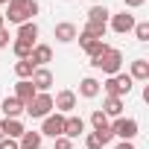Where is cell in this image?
<instances>
[{
	"mask_svg": "<svg viewBox=\"0 0 149 149\" xmlns=\"http://www.w3.org/2000/svg\"><path fill=\"white\" fill-rule=\"evenodd\" d=\"M129 76H132V82H149V61L146 58H134L129 64Z\"/></svg>",
	"mask_w": 149,
	"mask_h": 149,
	"instance_id": "cell-15",
	"label": "cell"
},
{
	"mask_svg": "<svg viewBox=\"0 0 149 149\" xmlns=\"http://www.w3.org/2000/svg\"><path fill=\"white\" fill-rule=\"evenodd\" d=\"M29 61L35 67H47V61H53V47L50 44H35L29 53Z\"/></svg>",
	"mask_w": 149,
	"mask_h": 149,
	"instance_id": "cell-13",
	"label": "cell"
},
{
	"mask_svg": "<svg viewBox=\"0 0 149 149\" xmlns=\"http://www.w3.org/2000/svg\"><path fill=\"white\" fill-rule=\"evenodd\" d=\"M32 73H35V64H32L29 58H18V61H15V76H18V79H29Z\"/></svg>",
	"mask_w": 149,
	"mask_h": 149,
	"instance_id": "cell-23",
	"label": "cell"
},
{
	"mask_svg": "<svg viewBox=\"0 0 149 149\" xmlns=\"http://www.w3.org/2000/svg\"><path fill=\"white\" fill-rule=\"evenodd\" d=\"M91 67H94V70H102L105 76H114V73L123 70V53H120L117 47L105 44V50H102L97 58H91Z\"/></svg>",
	"mask_w": 149,
	"mask_h": 149,
	"instance_id": "cell-2",
	"label": "cell"
},
{
	"mask_svg": "<svg viewBox=\"0 0 149 149\" xmlns=\"http://www.w3.org/2000/svg\"><path fill=\"white\" fill-rule=\"evenodd\" d=\"M41 137H61L64 134V114H58V111H53V114H47L44 120H41V132H38Z\"/></svg>",
	"mask_w": 149,
	"mask_h": 149,
	"instance_id": "cell-6",
	"label": "cell"
},
{
	"mask_svg": "<svg viewBox=\"0 0 149 149\" xmlns=\"http://www.w3.org/2000/svg\"><path fill=\"white\" fill-rule=\"evenodd\" d=\"M53 35H56V41H58V44H70V41H76L79 29H76V24H70V21H61V24H56Z\"/></svg>",
	"mask_w": 149,
	"mask_h": 149,
	"instance_id": "cell-10",
	"label": "cell"
},
{
	"mask_svg": "<svg viewBox=\"0 0 149 149\" xmlns=\"http://www.w3.org/2000/svg\"><path fill=\"white\" fill-rule=\"evenodd\" d=\"M35 15H38V3L35 0H9L6 3V21L9 24H26V21H35Z\"/></svg>",
	"mask_w": 149,
	"mask_h": 149,
	"instance_id": "cell-1",
	"label": "cell"
},
{
	"mask_svg": "<svg viewBox=\"0 0 149 149\" xmlns=\"http://www.w3.org/2000/svg\"><path fill=\"white\" fill-rule=\"evenodd\" d=\"M91 126H94V132H100V129H108L111 123H108V117H105V114H102V111L97 108V111L91 114Z\"/></svg>",
	"mask_w": 149,
	"mask_h": 149,
	"instance_id": "cell-27",
	"label": "cell"
},
{
	"mask_svg": "<svg viewBox=\"0 0 149 149\" xmlns=\"http://www.w3.org/2000/svg\"><path fill=\"white\" fill-rule=\"evenodd\" d=\"M6 3H9V0H0V6H6Z\"/></svg>",
	"mask_w": 149,
	"mask_h": 149,
	"instance_id": "cell-34",
	"label": "cell"
},
{
	"mask_svg": "<svg viewBox=\"0 0 149 149\" xmlns=\"http://www.w3.org/2000/svg\"><path fill=\"white\" fill-rule=\"evenodd\" d=\"M79 134H85V120H82L79 114H67V117H64V137L76 140Z\"/></svg>",
	"mask_w": 149,
	"mask_h": 149,
	"instance_id": "cell-11",
	"label": "cell"
},
{
	"mask_svg": "<svg viewBox=\"0 0 149 149\" xmlns=\"http://www.w3.org/2000/svg\"><path fill=\"white\" fill-rule=\"evenodd\" d=\"M100 79H94V76H85L82 82H79V97H85V100H94V97H100Z\"/></svg>",
	"mask_w": 149,
	"mask_h": 149,
	"instance_id": "cell-16",
	"label": "cell"
},
{
	"mask_svg": "<svg viewBox=\"0 0 149 149\" xmlns=\"http://www.w3.org/2000/svg\"><path fill=\"white\" fill-rule=\"evenodd\" d=\"M100 88L105 91V97H129L132 94V88H134V82H132V76H129V73H114V76H108L105 82H100Z\"/></svg>",
	"mask_w": 149,
	"mask_h": 149,
	"instance_id": "cell-3",
	"label": "cell"
},
{
	"mask_svg": "<svg viewBox=\"0 0 149 149\" xmlns=\"http://www.w3.org/2000/svg\"><path fill=\"white\" fill-rule=\"evenodd\" d=\"M53 149H73V140L61 134V137H56V140H53Z\"/></svg>",
	"mask_w": 149,
	"mask_h": 149,
	"instance_id": "cell-29",
	"label": "cell"
},
{
	"mask_svg": "<svg viewBox=\"0 0 149 149\" xmlns=\"http://www.w3.org/2000/svg\"><path fill=\"white\" fill-rule=\"evenodd\" d=\"M3 132H6V137H12V140H21L24 137V123L21 120H3Z\"/></svg>",
	"mask_w": 149,
	"mask_h": 149,
	"instance_id": "cell-20",
	"label": "cell"
},
{
	"mask_svg": "<svg viewBox=\"0 0 149 149\" xmlns=\"http://www.w3.org/2000/svg\"><path fill=\"white\" fill-rule=\"evenodd\" d=\"M137 120L134 117H114V123H111V134L114 137H120V140H134L137 137Z\"/></svg>",
	"mask_w": 149,
	"mask_h": 149,
	"instance_id": "cell-4",
	"label": "cell"
},
{
	"mask_svg": "<svg viewBox=\"0 0 149 149\" xmlns=\"http://www.w3.org/2000/svg\"><path fill=\"white\" fill-rule=\"evenodd\" d=\"M73 108H76V94H73L70 88H64V91H58L53 97V111L67 117V114H73Z\"/></svg>",
	"mask_w": 149,
	"mask_h": 149,
	"instance_id": "cell-7",
	"label": "cell"
},
{
	"mask_svg": "<svg viewBox=\"0 0 149 149\" xmlns=\"http://www.w3.org/2000/svg\"><path fill=\"white\" fill-rule=\"evenodd\" d=\"M114 149H134V143H132V140H120Z\"/></svg>",
	"mask_w": 149,
	"mask_h": 149,
	"instance_id": "cell-32",
	"label": "cell"
},
{
	"mask_svg": "<svg viewBox=\"0 0 149 149\" xmlns=\"http://www.w3.org/2000/svg\"><path fill=\"white\" fill-rule=\"evenodd\" d=\"M0 108H3L6 120H21V114H24V105H21L15 97H6L3 102H0Z\"/></svg>",
	"mask_w": 149,
	"mask_h": 149,
	"instance_id": "cell-17",
	"label": "cell"
},
{
	"mask_svg": "<svg viewBox=\"0 0 149 149\" xmlns=\"http://www.w3.org/2000/svg\"><path fill=\"white\" fill-rule=\"evenodd\" d=\"M108 21H111V29H114L117 35L132 32V29H134V24H137V21H134V15H129L126 9H123V12H117V15H111Z\"/></svg>",
	"mask_w": 149,
	"mask_h": 149,
	"instance_id": "cell-9",
	"label": "cell"
},
{
	"mask_svg": "<svg viewBox=\"0 0 149 149\" xmlns=\"http://www.w3.org/2000/svg\"><path fill=\"white\" fill-rule=\"evenodd\" d=\"M76 38H79V47L88 53V58H97V56L105 50V41H97V38H91V35H85V32H79Z\"/></svg>",
	"mask_w": 149,
	"mask_h": 149,
	"instance_id": "cell-12",
	"label": "cell"
},
{
	"mask_svg": "<svg viewBox=\"0 0 149 149\" xmlns=\"http://www.w3.org/2000/svg\"><path fill=\"white\" fill-rule=\"evenodd\" d=\"M132 32H134V38H137L140 44H146V41H149V21H137Z\"/></svg>",
	"mask_w": 149,
	"mask_h": 149,
	"instance_id": "cell-26",
	"label": "cell"
},
{
	"mask_svg": "<svg viewBox=\"0 0 149 149\" xmlns=\"http://www.w3.org/2000/svg\"><path fill=\"white\" fill-rule=\"evenodd\" d=\"M18 149H41V134L38 132H24V137L18 140Z\"/></svg>",
	"mask_w": 149,
	"mask_h": 149,
	"instance_id": "cell-22",
	"label": "cell"
},
{
	"mask_svg": "<svg viewBox=\"0 0 149 149\" xmlns=\"http://www.w3.org/2000/svg\"><path fill=\"white\" fill-rule=\"evenodd\" d=\"M108 18H111L108 6H91L88 9V21L91 24H108Z\"/></svg>",
	"mask_w": 149,
	"mask_h": 149,
	"instance_id": "cell-21",
	"label": "cell"
},
{
	"mask_svg": "<svg viewBox=\"0 0 149 149\" xmlns=\"http://www.w3.org/2000/svg\"><path fill=\"white\" fill-rule=\"evenodd\" d=\"M18 38H21V41H29V44H35V38H38V24H35V21H26V24H21V26H18Z\"/></svg>",
	"mask_w": 149,
	"mask_h": 149,
	"instance_id": "cell-19",
	"label": "cell"
},
{
	"mask_svg": "<svg viewBox=\"0 0 149 149\" xmlns=\"http://www.w3.org/2000/svg\"><path fill=\"white\" fill-rule=\"evenodd\" d=\"M24 111L35 120H44L47 114H53V97L50 94H35V100L29 105H24Z\"/></svg>",
	"mask_w": 149,
	"mask_h": 149,
	"instance_id": "cell-5",
	"label": "cell"
},
{
	"mask_svg": "<svg viewBox=\"0 0 149 149\" xmlns=\"http://www.w3.org/2000/svg\"><path fill=\"white\" fill-rule=\"evenodd\" d=\"M143 3H146V0H123L126 9H137V6H143Z\"/></svg>",
	"mask_w": 149,
	"mask_h": 149,
	"instance_id": "cell-31",
	"label": "cell"
},
{
	"mask_svg": "<svg viewBox=\"0 0 149 149\" xmlns=\"http://www.w3.org/2000/svg\"><path fill=\"white\" fill-rule=\"evenodd\" d=\"M100 111H102L105 117H123V100H120V97H105Z\"/></svg>",
	"mask_w": 149,
	"mask_h": 149,
	"instance_id": "cell-18",
	"label": "cell"
},
{
	"mask_svg": "<svg viewBox=\"0 0 149 149\" xmlns=\"http://www.w3.org/2000/svg\"><path fill=\"white\" fill-rule=\"evenodd\" d=\"M32 47H35V44H29V41H21V38H15V41H12V53H15L18 58H29Z\"/></svg>",
	"mask_w": 149,
	"mask_h": 149,
	"instance_id": "cell-25",
	"label": "cell"
},
{
	"mask_svg": "<svg viewBox=\"0 0 149 149\" xmlns=\"http://www.w3.org/2000/svg\"><path fill=\"white\" fill-rule=\"evenodd\" d=\"M85 146H88V149H102V143H100V137H97L94 132L85 134Z\"/></svg>",
	"mask_w": 149,
	"mask_h": 149,
	"instance_id": "cell-28",
	"label": "cell"
},
{
	"mask_svg": "<svg viewBox=\"0 0 149 149\" xmlns=\"http://www.w3.org/2000/svg\"><path fill=\"white\" fill-rule=\"evenodd\" d=\"M6 137V132H3V120H0V140H3Z\"/></svg>",
	"mask_w": 149,
	"mask_h": 149,
	"instance_id": "cell-33",
	"label": "cell"
},
{
	"mask_svg": "<svg viewBox=\"0 0 149 149\" xmlns=\"http://www.w3.org/2000/svg\"><path fill=\"white\" fill-rule=\"evenodd\" d=\"M35 88H32V82L29 79H18V85H15V100L21 102V105H29L32 100H35Z\"/></svg>",
	"mask_w": 149,
	"mask_h": 149,
	"instance_id": "cell-14",
	"label": "cell"
},
{
	"mask_svg": "<svg viewBox=\"0 0 149 149\" xmlns=\"http://www.w3.org/2000/svg\"><path fill=\"white\" fill-rule=\"evenodd\" d=\"M29 82H32V88L38 94H50V88H53V70L50 67H35V73L29 76Z\"/></svg>",
	"mask_w": 149,
	"mask_h": 149,
	"instance_id": "cell-8",
	"label": "cell"
},
{
	"mask_svg": "<svg viewBox=\"0 0 149 149\" xmlns=\"http://www.w3.org/2000/svg\"><path fill=\"white\" fill-rule=\"evenodd\" d=\"M85 35H91V38H97V41H102L105 38V32H108V24H85V29H82Z\"/></svg>",
	"mask_w": 149,
	"mask_h": 149,
	"instance_id": "cell-24",
	"label": "cell"
},
{
	"mask_svg": "<svg viewBox=\"0 0 149 149\" xmlns=\"http://www.w3.org/2000/svg\"><path fill=\"white\" fill-rule=\"evenodd\" d=\"M0 149H18V140H12V137H3V140H0Z\"/></svg>",
	"mask_w": 149,
	"mask_h": 149,
	"instance_id": "cell-30",
	"label": "cell"
}]
</instances>
